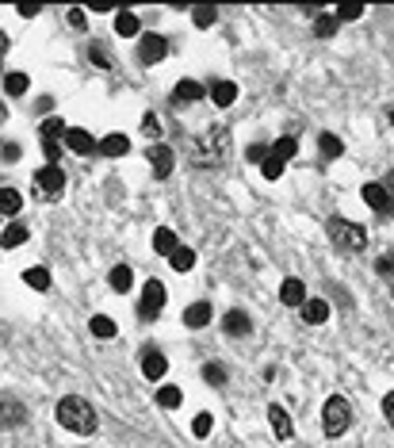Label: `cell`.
<instances>
[{
  "mask_svg": "<svg viewBox=\"0 0 394 448\" xmlns=\"http://www.w3.org/2000/svg\"><path fill=\"white\" fill-rule=\"evenodd\" d=\"M142 131H146V134H149V138H157V134H161V119H157V115H153V111H149V115H146V119H142Z\"/></svg>",
  "mask_w": 394,
  "mask_h": 448,
  "instance_id": "b9f144b4",
  "label": "cell"
},
{
  "mask_svg": "<svg viewBox=\"0 0 394 448\" xmlns=\"http://www.w3.org/2000/svg\"><path fill=\"white\" fill-rule=\"evenodd\" d=\"M4 50H8V35L0 31V54H4Z\"/></svg>",
  "mask_w": 394,
  "mask_h": 448,
  "instance_id": "681fc988",
  "label": "cell"
},
{
  "mask_svg": "<svg viewBox=\"0 0 394 448\" xmlns=\"http://www.w3.org/2000/svg\"><path fill=\"white\" fill-rule=\"evenodd\" d=\"M66 131L69 127L62 123V119H42V127H39V138H42V146H46V142H58V138H66Z\"/></svg>",
  "mask_w": 394,
  "mask_h": 448,
  "instance_id": "44dd1931",
  "label": "cell"
},
{
  "mask_svg": "<svg viewBox=\"0 0 394 448\" xmlns=\"http://www.w3.org/2000/svg\"><path fill=\"white\" fill-rule=\"evenodd\" d=\"M165 307V283L161 280H146V288H142V307L138 315L142 318H157Z\"/></svg>",
  "mask_w": 394,
  "mask_h": 448,
  "instance_id": "52a82bcc",
  "label": "cell"
},
{
  "mask_svg": "<svg viewBox=\"0 0 394 448\" xmlns=\"http://www.w3.org/2000/svg\"><path fill=\"white\" fill-rule=\"evenodd\" d=\"M24 283H27V288H35V291H50V272L35 265V268H27V272H24Z\"/></svg>",
  "mask_w": 394,
  "mask_h": 448,
  "instance_id": "f546056e",
  "label": "cell"
},
{
  "mask_svg": "<svg viewBox=\"0 0 394 448\" xmlns=\"http://www.w3.org/2000/svg\"><path fill=\"white\" fill-rule=\"evenodd\" d=\"M42 149H46V165H58V158H62V146H58V142H46Z\"/></svg>",
  "mask_w": 394,
  "mask_h": 448,
  "instance_id": "ee69618b",
  "label": "cell"
},
{
  "mask_svg": "<svg viewBox=\"0 0 394 448\" xmlns=\"http://www.w3.org/2000/svg\"><path fill=\"white\" fill-rule=\"evenodd\" d=\"M176 100H180V104H196V100H203V84H196V81L184 77V81L176 84Z\"/></svg>",
  "mask_w": 394,
  "mask_h": 448,
  "instance_id": "484cf974",
  "label": "cell"
},
{
  "mask_svg": "<svg viewBox=\"0 0 394 448\" xmlns=\"http://www.w3.org/2000/svg\"><path fill=\"white\" fill-rule=\"evenodd\" d=\"M386 119H391V123H394V111H391V115H386Z\"/></svg>",
  "mask_w": 394,
  "mask_h": 448,
  "instance_id": "816d5d0a",
  "label": "cell"
},
{
  "mask_svg": "<svg viewBox=\"0 0 394 448\" xmlns=\"http://www.w3.org/2000/svg\"><path fill=\"white\" fill-rule=\"evenodd\" d=\"M364 16V4H341V8L333 12L337 24H348V19H360Z\"/></svg>",
  "mask_w": 394,
  "mask_h": 448,
  "instance_id": "d590c367",
  "label": "cell"
},
{
  "mask_svg": "<svg viewBox=\"0 0 394 448\" xmlns=\"http://www.w3.org/2000/svg\"><path fill=\"white\" fill-rule=\"evenodd\" d=\"M207 322H211V303H191V307L184 310V326H188V330H203Z\"/></svg>",
  "mask_w": 394,
  "mask_h": 448,
  "instance_id": "d6986e66",
  "label": "cell"
},
{
  "mask_svg": "<svg viewBox=\"0 0 394 448\" xmlns=\"http://www.w3.org/2000/svg\"><path fill=\"white\" fill-rule=\"evenodd\" d=\"M58 425L69 433H81V437H92L96 433V410L81 395H66L58 402Z\"/></svg>",
  "mask_w": 394,
  "mask_h": 448,
  "instance_id": "7a4b0ae2",
  "label": "cell"
},
{
  "mask_svg": "<svg viewBox=\"0 0 394 448\" xmlns=\"http://www.w3.org/2000/svg\"><path fill=\"white\" fill-rule=\"evenodd\" d=\"M391 295H394V283H391Z\"/></svg>",
  "mask_w": 394,
  "mask_h": 448,
  "instance_id": "f5cc1de1",
  "label": "cell"
},
{
  "mask_svg": "<svg viewBox=\"0 0 394 448\" xmlns=\"http://www.w3.org/2000/svg\"><path fill=\"white\" fill-rule=\"evenodd\" d=\"M165 54H169V39L165 35H142V42H138L142 66H157V62H165Z\"/></svg>",
  "mask_w": 394,
  "mask_h": 448,
  "instance_id": "8992f818",
  "label": "cell"
},
{
  "mask_svg": "<svg viewBox=\"0 0 394 448\" xmlns=\"http://www.w3.org/2000/svg\"><path fill=\"white\" fill-rule=\"evenodd\" d=\"M203 380L211 383V387H226V368H222L218 360H211V364H203Z\"/></svg>",
  "mask_w": 394,
  "mask_h": 448,
  "instance_id": "836d02e7",
  "label": "cell"
},
{
  "mask_svg": "<svg viewBox=\"0 0 394 448\" xmlns=\"http://www.w3.org/2000/svg\"><path fill=\"white\" fill-rule=\"evenodd\" d=\"M146 158H149V169H153L157 180H165V176L173 173V165H176V153L169 146H149Z\"/></svg>",
  "mask_w": 394,
  "mask_h": 448,
  "instance_id": "ba28073f",
  "label": "cell"
},
{
  "mask_svg": "<svg viewBox=\"0 0 394 448\" xmlns=\"http://www.w3.org/2000/svg\"><path fill=\"white\" fill-rule=\"evenodd\" d=\"M66 146H69V153H96V138H92L84 127H69V131H66Z\"/></svg>",
  "mask_w": 394,
  "mask_h": 448,
  "instance_id": "4fadbf2b",
  "label": "cell"
},
{
  "mask_svg": "<svg viewBox=\"0 0 394 448\" xmlns=\"http://www.w3.org/2000/svg\"><path fill=\"white\" fill-rule=\"evenodd\" d=\"M268 422H272V433H276L279 440H288L291 433H295V425H291L288 410H283V407H276V402H272V407H268Z\"/></svg>",
  "mask_w": 394,
  "mask_h": 448,
  "instance_id": "9a60e30c",
  "label": "cell"
},
{
  "mask_svg": "<svg viewBox=\"0 0 394 448\" xmlns=\"http://www.w3.org/2000/svg\"><path fill=\"white\" fill-rule=\"evenodd\" d=\"M180 402H184L180 387H161V391H157V407H161V410H176Z\"/></svg>",
  "mask_w": 394,
  "mask_h": 448,
  "instance_id": "f1b7e54d",
  "label": "cell"
},
{
  "mask_svg": "<svg viewBox=\"0 0 394 448\" xmlns=\"http://www.w3.org/2000/svg\"><path fill=\"white\" fill-rule=\"evenodd\" d=\"M176 245H180V241H176V234L169 230V226H157V230H153V249L161 253V257H173Z\"/></svg>",
  "mask_w": 394,
  "mask_h": 448,
  "instance_id": "ffe728a7",
  "label": "cell"
},
{
  "mask_svg": "<svg viewBox=\"0 0 394 448\" xmlns=\"http://www.w3.org/2000/svg\"><path fill=\"white\" fill-rule=\"evenodd\" d=\"M222 330L230 333V337H249V333H253V322H249V315H241V310H230V315L222 318Z\"/></svg>",
  "mask_w": 394,
  "mask_h": 448,
  "instance_id": "2e32d148",
  "label": "cell"
},
{
  "mask_svg": "<svg viewBox=\"0 0 394 448\" xmlns=\"http://www.w3.org/2000/svg\"><path fill=\"white\" fill-rule=\"evenodd\" d=\"M364 203H368L371 211H383V215H394V196H386L383 184H364Z\"/></svg>",
  "mask_w": 394,
  "mask_h": 448,
  "instance_id": "9c48e42d",
  "label": "cell"
},
{
  "mask_svg": "<svg viewBox=\"0 0 394 448\" xmlns=\"http://www.w3.org/2000/svg\"><path fill=\"white\" fill-rule=\"evenodd\" d=\"M348 422H353V407H348V398L345 395L326 398V407H321V429H326V437H341V433L348 429Z\"/></svg>",
  "mask_w": 394,
  "mask_h": 448,
  "instance_id": "277c9868",
  "label": "cell"
},
{
  "mask_svg": "<svg viewBox=\"0 0 394 448\" xmlns=\"http://www.w3.org/2000/svg\"><path fill=\"white\" fill-rule=\"evenodd\" d=\"M107 280H111V288L119 291V295H126V291H131V283H134V272L126 265H115L111 268V276H107Z\"/></svg>",
  "mask_w": 394,
  "mask_h": 448,
  "instance_id": "cb8c5ba5",
  "label": "cell"
},
{
  "mask_svg": "<svg viewBox=\"0 0 394 448\" xmlns=\"http://www.w3.org/2000/svg\"><path fill=\"white\" fill-rule=\"evenodd\" d=\"M188 153H191V165L196 169H218L222 161L230 158V131H226V123H214L203 134L188 138Z\"/></svg>",
  "mask_w": 394,
  "mask_h": 448,
  "instance_id": "6da1fadb",
  "label": "cell"
},
{
  "mask_svg": "<svg viewBox=\"0 0 394 448\" xmlns=\"http://www.w3.org/2000/svg\"><path fill=\"white\" fill-rule=\"evenodd\" d=\"M211 425H214L211 414H196V422H191V433H196V437H207V433H211Z\"/></svg>",
  "mask_w": 394,
  "mask_h": 448,
  "instance_id": "60d3db41",
  "label": "cell"
},
{
  "mask_svg": "<svg viewBox=\"0 0 394 448\" xmlns=\"http://www.w3.org/2000/svg\"><path fill=\"white\" fill-rule=\"evenodd\" d=\"M27 88H31V77L27 73H8L4 77V92H8V96H24Z\"/></svg>",
  "mask_w": 394,
  "mask_h": 448,
  "instance_id": "1f68e13d",
  "label": "cell"
},
{
  "mask_svg": "<svg viewBox=\"0 0 394 448\" xmlns=\"http://www.w3.org/2000/svg\"><path fill=\"white\" fill-rule=\"evenodd\" d=\"M19 207H24L19 192L16 188H0V218H4V215H19Z\"/></svg>",
  "mask_w": 394,
  "mask_h": 448,
  "instance_id": "603a6c76",
  "label": "cell"
},
{
  "mask_svg": "<svg viewBox=\"0 0 394 448\" xmlns=\"http://www.w3.org/2000/svg\"><path fill=\"white\" fill-rule=\"evenodd\" d=\"M126 149H131V138H126V134H104V138L96 142L100 158H123Z\"/></svg>",
  "mask_w": 394,
  "mask_h": 448,
  "instance_id": "8fae6325",
  "label": "cell"
},
{
  "mask_svg": "<svg viewBox=\"0 0 394 448\" xmlns=\"http://www.w3.org/2000/svg\"><path fill=\"white\" fill-rule=\"evenodd\" d=\"M115 35L134 39V35H138V16H134V12H119L115 16Z\"/></svg>",
  "mask_w": 394,
  "mask_h": 448,
  "instance_id": "83f0119b",
  "label": "cell"
},
{
  "mask_svg": "<svg viewBox=\"0 0 394 448\" xmlns=\"http://www.w3.org/2000/svg\"><path fill=\"white\" fill-rule=\"evenodd\" d=\"M69 24H73L77 31H84V27H88V16H84V8H73V12H69Z\"/></svg>",
  "mask_w": 394,
  "mask_h": 448,
  "instance_id": "7bdbcfd3",
  "label": "cell"
},
{
  "mask_svg": "<svg viewBox=\"0 0 394 448\" xmlns=\"http://www.w3.org/2000/svg\"><path fill=\"white\" fill-rule=\"evenodd\" d=\"M279 303H283V307H303L306 303V283L295 280V276H288V280L279 283Z\"/></svg>",
  "mask_w": 394,
  "mask_h": 448,
  "instance_id": "30bf717a",
  "label": "cell"
},
{
  "mask_svg": "<svg viewBox=\"0 0 394 448\" xmlns=\"http://www.w3.org/2000/svg\"><path fill=\"white\" fill-rule=\"evenodd\" d=\"M4 119H8V108H4V100H0V123H4Z\"/></svg>",
  "mask_w": 394,
  "mask_h": 448,
  "instance_id": "f907efd6",
  "label": "cell"
},
{
  "mask_svg": "<svg viewBox=\"0 0 394 448\" xmlns=\"http://www.w3.org/2000/svg\"><path fill=\"white\" fill-rule=\"evenodd\" d=\"M169 261H173V268H176V272H191V265H196V253H191L188 245H176V249H173V257H169Z\"/></svg>",
  "mask_w": 394,
  "mask_h": 448,
  "instance_id": "4dcf8cb0",
  "label": "cell"
},
{
  "mask_svg": "<svg viewBox=\"0 0 394 448\" xmlns=\"http://www.w3.org/2000/svg\"><path fill=\"white\" fill-rule=\"evenodd\" d=\"M24 241H27V226L24 223H12L8 230L0 234V245H4V249H19Z\"/></svg>",
  "mask_w": 394,
  "mask_h": 448,
  "instance_id": "d4e9b609",
  "label": "cell"
},
{
  "mask_svg": "<svg viewBox=\"0 0 394 448\" xmlns=\"http://www.w3.org/2000/svg\"><path fill=\"white\" fill-rule=\"evenodd\" d=\"M191 19H196V27H211L218 19V8H191Z\"/></svg>",
  "mask_w": 394,
  "mask_h": 448,
  "instance_id": "74e56055",
  "label": "cell"
},
{
  "mask_svg": "<svg viewBox=\"0 0 394 448\" xmlns=\"http://www.w3.org/2000/svg\"><path fill=\"white\" fill-rule=\"evenodd\" d=\"M31 184H35V196L39 199H58L62 192H66V173H62L58 165H42Z\"/></svg>",
  "mask_w": 394,
  "mask_h": 448,
  "instance_id": "5b68a950",
  "label": "cell"
},
{
  "mask_svg": "<svg viewBox=\"0 0 394 448\" xmlns=\"http://www.w3.org/2000/svg\"><path fill=\"white\" fill-rule=\"evenodd\" d=\"M211 100H214V108H230L234 100H238V84L234 81H214L211 84Z\"/></svg>",
  "mask_w": 394,
  "mask_h": 448,
  "instance_id": "ac0fdd59",
  "label": "cell"
},
{
  "mask_svg": "<svg viewBox=\"0 0 394 448\" xmlns=\"http://www.w3.org/2000/svg\"><path fill=\"white\" fill-rule=\"evenodd\" d=\"M245 158H249V161H256V165H261V161L268 158V146H249V149H245Z\"/></svg>",
  "mask_w": 394,
  "mask_h": 448,
  "instance_id": "f6af8a7d",
  "label": "cell"
},
{
  "mask_svg": "<svg viewBox=\"0 0 394 448\" xmlns=\"http://www.w3.org/2000/svg\"><path fill=\"white\" fill-rule=\"evenodd\" d=\"M88 54H92V62H96L100 69H107V66H111V54H107V46H104V42H92V46H88Z\"/></svg>",
  "mask_w": 394,
  "mask_h": 448,
  "instance_id": "f35d334b",
  "label": "cell"
},
{
  "mask_svg": "<svg viewBox=\"0 0 394 448\" xmlns=\"http://www.w3.org/2000/svg\"><path fill=\"white\" fill-rule=\"evenodd\" d=\"M268 153H272V158H279V161H283V165H288V161L299 153V142L291 138V134H283V138H279L276 146H268Z\"/></svg>",
  "mask_w": 394,
  "mask_h": 448,
  "instance_id": "7402d4cb",
  "label": "cell"
},
{
  "mask_svg": "<svg viewBox=\"0 0 394 448\" xmlns=\"http://www.w3.org/2000/svg\"><path fill=\"white\" fill-rule=\"evenodd\" d=\"M299 310H303V322H310V326H321L329 318V303H326V299H306Z\"/></svg>",
  "mask_w": 394,
  "mask_h": 448,
  "instance_id": "e0dca14e",
  "label": "cell"
},
{
  "mask_svg": "<svg viewBox=\"0 0 394 448\" xmlns=\"http://www.w3.org/2000/svg\"><path fill=\"white\" fill-rule=\"evenodd\" d=\"M379 184H383L386 196H394V173H386V180H379Z\"/></svg>",
  "mask_w": 394,
  "mask_h": 448,
  "instance_id": "c3c4849f",
  "label": "cell"
},
{
  "mask_svg": "<svg viewBox=\"0 0 394 448\" xmlns=\"http://www.w3.org/2000/svg\"><path fill=\"white\" fill-rule=\"evenodd\" d=\"M88 330H92V337H100V341H111V337H115V322H111L107 315H96V318L88 322Z\"/></svg>",
  "mask_w": 394,
  "mask_h": 448,
  "instance_id": "4316f807",
  "label": "cell"
},
{
  "mask_svg": "<svg viewBox=\"0 0 394 448\" xmlns=\"http://www.w3.org/2000/svg\"><path fill=\"white\" fill-rule=\"evenodd\" d=\"M27 422V410L19 407L16 398H4L0 402V429H19Z\"/></svg>",
  "mask_w": 394,
  "mask_h": 448,
  "instance_id": "7c38bea8",
  "label": "cell"
},
{
  "mask_svg": "<svg viewBox=\"0 0 394 448\" xmlns=\"http://www.w3.org/2000/svg\"><path fill=\"white\" fill-rule=\"evenodd\" d=\"M261 173L268 176V180H279V176H283V161H279V158H272V153H268V158L261 161Z\"/></svg>",
  "mask_w": 394,
  "mask_h": 448,
  "instance_id": "8d00e7d4",
  "label": "cell"
},
{
  "mask_svg": "<svg viewBox=\"0 0 394 448\" xmlns=\"http://www.w3.org/2000/svg\"><path fill=\"white\" fill-rule=\"evenodd\" d=\"M383 414H386V422L394 425V391H391V395L383 398Z\"/></svg>",
  "mask_w": 394,
  "mask_h": 448,
  "instance_id": "bcb514c9",
  "label": "cell"
},
{
  "mask_svg": "<svg viewBox=\"0 0 394 448\" xmlns=\"http://www.w3.org/2000/svg\"><path fill=\"white\" fill-rule=\"evenodd\" d=\"M375 268H379L383 276H394V261H391V257H379V261H375Z\"/></svg>",
  "mask_w": 394,
  "mask_h": 448,
  "instance_id": "7dc6e473",
  "label": "cell"
},
{
  "mask_svg": "<svg viewBox=\"0 0 394 448\" xmlns=\"http://www.w3.org/2000/svg\"><path fill=\"white\" fill-rule=\"evenodd\" d=\"M326 230H329V238H333V245L337 249H345V253H360L364 245H368V234H364V226H356V223H348V218H329L326 223Z\"/></svg>",
  "mask_w": 394,
  "mask_h": 448,
  "instance_id": "3957f363",
  "label": "cell"
},
{
  "mask_svg": "<svg viewBox=\"0 0 394 448\" xmlns=\"http://www.w3.org/2000/svg\"><path fill=\"white\" fill-rule=\"evenodd\" d=\"M391 261H394V257H391Z\"/></svg>",
  "mask_w": 394,
  "mask_h": 448,
  "instance_id": "db71d44e",
  "label": "cell"
},
{
  "mask_svg": "<svg viewBox=\"0 0 394 448\" xmlns=\"http://www.w3.org/2000/svg\"><path fill=\"white\" fill-rule=\"evenodd\" d=\"M165 372H169V360H165V353L146 348V353H142V375H146V380H161Z\"/></svg>",
  "mask_w": 394,
  "mask_h": 448,
  "instance_id": "5bb4252c",
  "label": "cell"
},
{
  "mask_svg": "<svg viewBox=\"0 0 394 448\" xmlns=\"http://www.w3.org/2000/svg\"><path fill=\"white\" fill-rule=\"evenodd\" d=\"M318 149L326 153V158H341V153H345V146H341V138H337V134H321Z\"/></svg>",
  "mask_w": 394,
  "mask_h": 448,
  "instance_id": "e575fe53",
  "label": "cell"
},
{
  "mask_svg": "<svg viewBox=\"0 0 394 448\" xmlns=\"http://www.w3.org/2000/svg\"><path fill=\"white\" fill-rule=\"evenodd\" d=\"M19 153H24V149H19V142H0V161H4V165L19 161Z\"/></svg>",
  "mask_w": 394,
  "mask_h": 448,
  "instance_id": "ab89813d",
  "label": "cell"
},
{
  "mask_svg": "<svg viewBox=\"0 0 394 448\" xmlns=\"http://www.w3.org/2000/svg\"><path fill=\"white\" fill-rule=\"evenodd\" d=\"M314 35H321V39L337 35V19H333V12H318V16H314Z\"/></svg>",
  "mask_w": 394,
  "mask_h": 448,
  "instance_id": "d6a6232c",
  "label": "cell"
}]
</instances>
